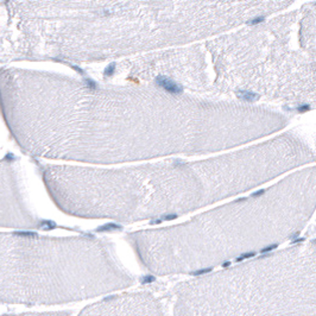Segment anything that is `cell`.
<instances>
[{
	"label": "cell",
	"instance_id": "cell-1",
	"mask_svg": "<svg viewBox=\"0 0 316 316\" xmlns=\"http://www.w3.org/2000/svg\"><path fill=\"white\" fill-rule=\"evenodd\" d=\"M133 281L98 246L5 244L3 304L52 305L125 289Z\"/></svg>",
	"mask_w": 316,
	"mask_h": 316
},
{
	"label": "cell",
	"instance_id": "cell-2",
	"mask_svg": "<svg viewBox=\"0 0 316 316\" xmlns=\"http://www.w3.org/2000/svg\"><path fill=\"white\" fill-rule=\"evenodd\" d=\"M77 316H165L164 307L150 291L111 296L84 308Z\"/></svg>",
	"mask_w": 316,
	"mask_h": 316
},
{
	"label": "cell",
	"instance_id": "cell-3",
	"mask_svg": "<svg viewBox=\"0 0 316 316\" xmlns=\"http://www.w3.org/2000/svg\"><path fill=\"white\" fill-rule=\"evenodd\" d=\"M156 83L158 86H161L162 88H164L167 92L171 93V94H179L182 92V88H181L178 84H176L174 81H171L170 79L165 77V76H158L156 79Z\"/></svg>",
	"mask_w": 316,
	"mask_h": 316
},
{
	"label": "cell",
	"instance_id": "cell-4",
	"mask_svg": "<svg viewBox=\"0 0 316 316\" xmlns=\"http://www.w3.org/2000/svg\"><path fill=\"white\" fill-rule=\"evenodd\" d=\"M72 312L67 310L61 311H44V312H25V314H7L3 316H70Z\"/></svg>",
	"mask_w": 316,
	"mask_h": 316
},
{
	"label": "cell",
	"instance_id": "cell-5",
	"mask_svg": "<svg viewBox=\"0 0 316 316\" xmlns=\"http://www.w3.org/2000/svg\"><path fill=\"white\" fill-rule=\"evenodd\" d=\"M239 96L241 99L246 100V101H254L257 99V95L256 94H253L251 92H245V90H244V92H240L239 93Z\"/></svg>",
	"mask_w": 316,
	"mask_h": 316
},
{
	"label": "cell",
	"instance_id": "cell-6",
	"mask_svg": "<svg viewBox=\"0 0 316 316\" xmlns=\"http://www.w3.org/2000/svg\"><path fill=\"white\" fill-rule=\"evenodd\" d=\"M114 70H115V65L114 64H109L108 67H106V69L103 72V75L105 76H112L114 74Z\"/></svg>",
	"mask_w": 316,
	"mask_h": 316
},
{
	"label": "cell",
	"instance_id": "cell-7",
	"mask_svg": "<svg viewBox=\"0 0 316 316\" xmlns=\"http://www.w3.org/2000/svg\"><path fill=\"white\" fill-rule=\"evenodd\" d=\"M113 228H120V226L115 225V223H107L105 226H102L101 228H99V231H105V230H113Z\"/></svg>",
	"mask_w": 316,
	"mask_h": 316
},
{
	"label": "cell",
	"instance_id": "cell-8",
	"mask_svg": "<svg viewBox=\"0 0 316 316\" xmlns=\"http://www.w3.org/2000/svg\"><path fill=\"white\" fill-rule=\"evenodd\" d=\"M39 225L42 226V227H48V228H54L55 227V222H52V221H42Z\"/></svg>",
	"mask_w": 316,
	"mask_h": 316
},
{
	"label": "cell",
	"instance_id": "cell-9",
	"mask_svg": "<svg viewBox=\"0 0 316 316\" xmlns=\"http://www.w3.org/2000/svg\"><path fill=\"white\" fill-rule=\"evenodd\" d=\"M263 20H264L263 17H258V18H254L253 20H250V21H248V24H250V25H256V24H258V23H260Z\"/></svg>",
	"mask_w": 316,
	"mask_h": 316
},
{
	"label": "cell",
	"instance_id": "cell-10",
	"mask_svg": "<svg viewBox=\"0 0 316 316\" xmlns=\"http://www.w3.org/2000/svg\"><path fill=\"white\" fill-rule=\"evenodd\" d=\"M86 83L88 84V87H89V88H92V89H94V88H95V86H96V84H95V83H94L92 80H89V79H87V80H86Z\"/></svg>",
	"mask_w": 316,
	"mask_h": 316
},
{
	"label": "cell",
	"instance_id": "cell-11",
	"mask_svg": "<svg viewBox=\"0 0 316 316\" xmlns=\"http://www.w3.org/2000/svg\"><path fill=\"white\" fill-rule=\"evenodd\" d=\"M175 218H177V215L171 214V215H164V216H162L161 220H171V219H175Z\"/></svg>",
	"mask_w": 316,
	"mask_h": 316
},
{
	"label": "cell",
	"instance_id": "cell-12",
	"mask_svg": "<svg viewBox=\"0 0 316 316\" xmlns=\"http://www.w3.org/2000/svg\"><path fill=\"white\" fill-rule=\"evenodd\" d=\"M308 109H309L308 106H303V107H300V108H298L300 112H305V111H308Z\"/></svg>",
	"mask_w": 316,
	"mask_h": 316
},
{
	"label": "cell",
	"instance_id": "cell-13",
	"mask_svg": "<svg viewBox=\"0 0 316 316\" xmlns=\"http://www.w3.org/2000/svg\"><path fill=\"white\" fill-rule=\"evenodd\" d=\"M263 193H264L263 190H261V191H258V193H254V194H253V196H258V195H260V194H263Z\"/></svg>",
	"mask_w": 316,
	"mask_h": 316
}]
</instances>
